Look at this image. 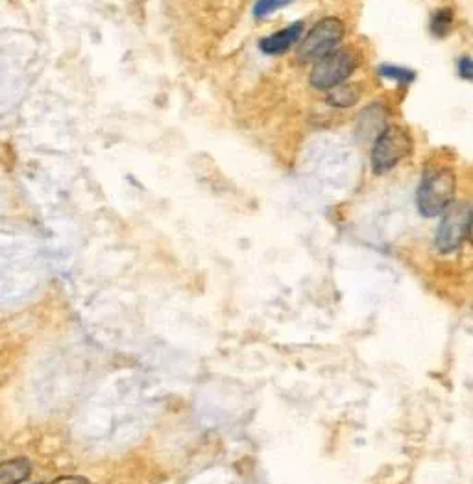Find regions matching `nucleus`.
<instances>
[{
    "label": "nucleus",
    "instance_id": "nucleus-4",
    "mask_svg": "<svg viewBox=\"0 0 473 484\" xmlns=\"http://www.w3.org/2000/svg\"><path fill=\"white\" fill-rule=\"evenodd\" d=\"M342 37H344V26L335 17H327V19L318 20L313 30L301 41L298 58L301 61H320L341 45Z\"/></svg>",
    "mask_w": 473,
    "mask_h": 484
},
{
    "label": "nucleus",
    "instance_id": "nucleus-3",
    "mask_svg": "<svg viewBox=\"0 0 473 484\" xmlns=\"http://www.w3.org/2000/svg\"><path fill=\"white\" fill-rule=\"evenodd\" d=\"M411 152V137L399 126H388L377 137L371 150V168L376 174H387Z\"/></svg>",
    "mask_w": 473,
    "mask_h": 484
},
{
    "label": "nucleus",
    "instance_id": "nucleus-11",
    "mask_svg": "<svg viewBox=\"0 0 473 484\" xmlns=\"http://www.w3.org/2000/svg\"><path fill=\"white\" fill-rule=\"evenodd\" d=\"M290 2H294V0H259L257 4H255V17H266L270 15V13H274V11H277L280 8H283V6L290 4Z\"/></svg>",
    "mask_w": 473,
    "mask_h": 484
},
{
    "label": "nucleus",
    "instance_id": "nucleus-13",
    "mask_svg": "<svg viewBox=\"0 0 473 484\" xmlns=\"http://www.w3.org/2000/svg\"><path fill=\"white\" fill-rule=\"evenodd\" d=\"M52 484H89L83 477H62V479L54 480Z\"/></svg>",
    "mask_w": 473,
    "mask_h": 484
},
{
    "label": "nucleus",
    "instance_id": "nucleus-1",
    "mask_svg": "<svg viewBox=\"0 0 473 484\" xmlns=\"http://www.w3.org/2000/svg\"><path fill=\"white\" fill-rule=\"evenodd\" d=\"M455 191H457L455 172L449 168H434L427 172L418 187V211L427 218L444 215L453 206Z\"/></svg>",
    "mask_w": 473,
    "mask_h": 484
},
{
    "label": "nucleus",
    "instance_id": "nucleus-14",
    "mask_svg": "<svg viewBox=\"0 0 473 484\" xmlns=\"http://www.w3.org/2000/svg\"><path fill=\"white\" fill-rule=\"evenodd\" d=\"M468 237L473 244V209H472V217H469V227H468Z\"/></svg>",
    "mask_w": 473,
    "mask_h": 484
},
{
    "label": "nucleus",
    "instance_id": "nucleus-6",
    "mask_svg": "<svg viewBox=\"0 0 473 484\" xmlns=\"http://www.w3.org/2000/svg\"><path fill=\"white\" fill-rule=\"evenodd\" d=\"M301 32H303V22H294L285 30L275 32L272 36L265 37L261 41V51L265 54H270V56L283 54V52L289 51L290 46L298 43V39L301 37Z\"/></svg>",
    "mask_w": 473,
    "mask_h": 484
},
{
    "label": "nucleus",
    "instance_id": "nucleus-12",
    "mask_svg": "<svg viewBox=\"0 0 473 484\" xmlns=\"http://www.w3.org/2000/svg\"><path fill=\"white\" fill-rule=\"evenodd\" d=\"M458 74L462 76L464 80H473V60L462 58L458 63Z\"/></svg>",
    "mask_w": 473,
    "mask_h": 484
},
{
    "label": "nucleus",
    "instance_id": "nucleus-9",
    "mask_svg": "<svg viewBox=\"0 0 473 484\" xmlns=\"http://www.w3.org/2000/svg\"><path fill=\"white\" fill-rule=\"evenodd\" d=\"M451 28H453L451 8H440L438 11H434V15H432V19H431L432 36H437V37L448 36Z\"/></svg>",
    "mask_w": 473,
    "mask_h": 484
},
{
    "label": "nucleus",
    "instance_id": "nucleus-10",
    "mask_svg": "<svg viewBox=\"0 0 473 484\" xmlns=\"http://www.w3.org/2000/svg\"><path fill=\"white\" fill-rule=\"evenodd\" d=\"M379 74L387 80H394L402 86H409L411 81H414L416 74L411 71V69H405V67H396V65H381L379 67Z\"/></svg>",
    "mask_w": 473,
    "mask_h": 484
},
{
    "label": "nucleus",
    "instance_id": "nucleus-2",
    "mask_svg": "<svg viewBox=\"0 0 473 484\" xmlns=\"http://www.w3.org/2000/svg\"><path fill=\"white\" fill-rule=\"evenodd\" d=\"M357 63H359V56L351 46L336 48L320 61H316L315 69L309 76L310 86L329 91L333 87L344 83L355 72Z\"/></svg>",
    "mask_w": 473,
    "mask_h": 484
},
{
    "label": "nucleus",
    "instance_id": "nucleus-8",
    "mask_svg": "<svg viewBox=\"0 0 473 484\" xmlns=\"http://www.w3.org/2000/svg\"><path fill=\"white\" fill-rule=\"evenodd\" d=\"M359 100V89L350 83H341V86L329 89L327 102L335 107H350Z\"/></svg>",
    "mask_w": 473,
    "mask_h": 484
},
{
    "label": "nucleus",
    "instance_id": "nucleus-5",
    "mask_svg": "<svg viewBox=\"0 0 473 484\" xmlns=\"http://www.w3.org/2000/svg\"><path fill=\"white\" fill-rule=\"evenodd\" d=\"M469 217H472V209L468 203H453L444 213L442 222L437 231V246L440 252L451 253L462 244L464 237L468 235Z\"/></svg>",
    "mask_w": 473,
    "mask_h": 484
},
{
    "label": "nucleus",
    "instance_id": "nucleus-7",
    "mask_svg": "<svg viewBox=\"0 0 473 484\" xmlns=\"http://www.w3.org/2000/svg\"><path fill=\"white\" fill-rule=\"evenodd\" d=\"M32 475L28 459H11L0 462V484H21Z\"/></svg>",
    "mask_w": 473,
    "mask_h": 484
}]
</instances>
